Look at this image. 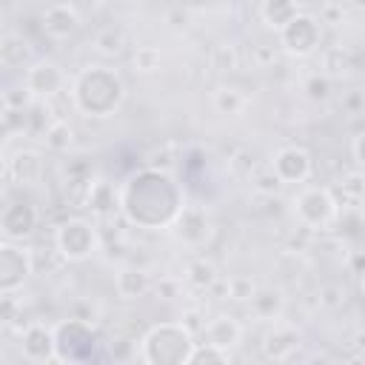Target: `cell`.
<instances>
[{"label":"cell","mask_w":365,"mask_h":365,"mask_svg":"<svg viewBox=\"0 0 365 365\" xmlns=\"http://www.w3.org/2000/svg\"><path fill=\"white\" fill-rule=\"evenodd\" d=\"M117 191H120V214L125 217V222L145 231L168 228L180 214V208L185 205L182 185L171 177V171L154 165L131 171Z\"/></svg>","instance_id":"1"},{"label":"cell","mask_w":365,"mask_h":365,"mask_svg":"<svg viewBox=\"0 0 365 365\" xmlns=\"http://www.w3.org/2000/svg\"><path fill=\"white\" fill-rule=\"evenodd\" d=\"M68 100L77 114L88 120H106L120 111L125 100V80L111 66H86L74 74Z\"/></svg>","instance_id":"2"},{"label":"cell","mask_w":365,"mask_h":365,"mask_svg":"<svg viewBox=\"0 0 365 365\" xmlns=\"http://www.w3.org/2000/svg\"><path fill=\"white\" fill-rule=\"evenodd\" d=\"M194 339L182 322H157L143 334L137 356L145 365H188Z\"/></svg>","instance_id":"3"},{"label":"cell","mask_w":365,"mask_h":365,"mask_svg":"<svg viewBox=\"0 0 365 365\" xmlns=\"http://www.w3.org/2000/svg\"><path fill=\"white\" fill-rule=\"evenodd\" d=\"M294 214L305 231H328L336 225L339 200L325 185H305L294 197Z\"/></svg>","instance_id":"4"},{"label":"cell","mask_w":365,"mask_h":365,"mask_svg":"<svg viewBox=\"0 0 365 365\" xmlns=\"http://www.w3.org/2000/svg\"><path fill=\"white\" fill-rule=\"evenodd\" d=\"M97 348V331L94 325L68 317L54 325V354L57 362H86L94 356Z\"/></svg>","instance_id":"5"},{"label":"cell","mask_w":365,"mask_h":365,"mask_svg":"<svg viewBox=\"0 0 365 365\" xmlns=\"http://www.w3.org/2000/svg\"><path fill=\"white\" fill-rule=\"evenodd\" d=\"M97 245H100L97 228L83 217H71V220L60 222L54 231L57 257L66 262H86L97 251Z\"/></svg>","instance_id":"6"},{"label":"cell","mask_w":365,"mask_h":365,"mask_svg":"<svg viewBox=\"0 0 365 365\" xmlns=\"http://www.w3.org/2000/svg\"><path fill=\"white\" fill-rule=\"evenodd\" d=\"M279 48L291 57H311L322 43V23L308 11H297L279 31Z\"/></svg>","instance_id":"7"},{"label":"cell","mask_w":365,"mask_h":365,"mask_svg":"<svg viewBox=\"0 0 365 365\" xmlns=\"http://www.w3.org/2000/svg\"><path fill=\"white\" fill-rule=\"evenodd\" d=\"M23 83L29 86V91L34 94V100H51V97H57V94L68 86V74L63 71L60 63L46 60V57H37V60L26 68Z\"/></svg>","instance_id":"8"},{"label":"cell","mask_w":365,"mask_h":365,"mask_svg":"<svg viewBox=\"0 0 365 365\" xmlns=\"http://www.w3.org/2000/svg\"><path fill=\"white\" fill-rule=\"evenodd\" d=\"M168 228L174 231L177 242L188 245V248H202L214 234V225H211V217L205 214V208L188 205V202L180 208V214L174 217V222Z\"/></svg>","instance_id":"9"},{"label":"cell","mask_w":365,"mask_h":365,"mask_svg":"<svg viewBox=\"0 0 365 365\" xmlns=\"http://www.w3.org/2000/svg\"><path fill=\"white\" fill-rule=\"evenodd\" d=\"M31 274H34L31 254L14 242H0V294L20 291Z\"/></svg>","instance_id":"10"},{"label":"cell","mask_w":365,"mask_h":365,"mask_svg":"<svg viewBox=\"0 0 365 365\" xmlns=\"http://www.w3.org/2000/svg\"><path fill=\"white\" fill-rule=\"evenodd\" d=\"M268 168L277 174V180L282 185H299V182H305L311 177L314 160H311V154L302 145H285V148H279L274 154Z\"/></svg>","instance_id":"11"},{"label":"cell","mask_w":365,"mask_h":365,"mask_svg":"<svg viewBox=\"0 0 365 365\" xmlns=\"http://www.w3.org/2000/svg\"><path fill=\"white\" fill-rule=\"evenodd\" d=\"M40 26H43V31L51 40H68V37H74L80 31L83 17H80V11L68 0H54V3H48L43 9Z\"/></svg>","instance_id":"12"},{"label":"cell","mask_w":365,"mask_h":365,"mask_svg":"<svg viewBox=\"0 0 365 365\" xmlns=\"http://www.w3.org/2000/svg\"><path fill=\"white\" fill-rule=\"evenodd\" d=\"M37 228V208L29 200H14L0 211V234L9 240H29Z\"/></svg>","instance_id":"13"},{"label":"cell","mask_w":365,"mask_h":365,"mask_svg":"<svg viewBox=\"0 0 365 365\" xmlns=\"http://www.w3.org/2000/svg\"><path fill=\"white\" fill-rule=\"evenodd\" d=\"M83 205H86L94 217L108 220L111 214L120 211V191L114 188L111 180H106V177H91V180L86 182V191H83Z\"/></svg>","instance_id":"14"},{"label":"cell","mask_w":365,"mask_h":365,"mask_svg":"<svg viewBox=\"0 0 365 365\" xmlns=\"http://www.w3.org/2000/svg\"><path fill=\"white\" fill-rule=\"evenodd\" d=\"M20 351L29 362H57L54 354V328H46L43 322H31L20 334Z\"/></svg>","instance_id":"15"},{"label":"cell","mask_w":365,"mask_h":365,"mask_svg":"<svg viewBox=\"0 0 365 365\" xmlns=\"http://www.w3.org/2000/svg\"><path fill=\"white\" fill-rule=\"evenodd\" d=\"M299 342H302V336H299L297 328L274 322V328L262 336V354L268 359H274V362H285V359H291L297 354Z\"/></svg>","instance_id":"16"},{"label":"cell","mask_w":365,"mask_h":365,"mask_svg":"<svg viewBox=\"0 0 365 365\" xmlns=\"http://www.w3.org/2000/svg\"><path fill=\"white\" fill-rule=\"evenodd\" d=\"M43 154L31 148H20L9 160V180L17 185H37L43 180Z\"/></svg>","instance_id":"17"},{"label":"cell","mask_w":365,"mask_h":365,"mask_svg":"<svg viewBox=\"0 0 365 365\" xmlns=\"http://www.w3.org/2000/svg\"><path fill=\"white\" fill-rule=\"evenodd\" d=\"M34 60H37L34 48L23 34L9 31L0 37V66L3 68H29Z\"/></svg>","instance_id":"18"},{"label":"cell","mask_w":365,"mask_h":365,"mask_svg":"<svg viewBox=\"0 0 365 365\" xmlns=\"http://www.w3.org/2000/svg\"><path fill=\"white\" fill-rule=\"evenodd\" d=\"M202 339L211 342V345H220V348H237L240 339H242V325L231 317V314H220L214 319L205 322L202 328Z\"/></svg>","instance_id":"19"},{"label":"cell","mask_w":365,"mask_h":365,"mask_svg":"<svg viewBox=\"0 0 365 365\" xmlns=\"http://www.w3.org/2000/svg\"><path fill=\"white\" fill-rule=\"evenodd\" d=\"M248 305H251V314L257 319L277 322L282 317V311H285V294L279 288L262 285V288H254V294L248 297Z\"/></svg>","instance_id":"20"},{"label":"cell","mask_w":365,"mask_h":365,"mask_svg":"<svg viewBox=\"0 0 365 365\" xmlns=\"http://www.w3.org/2000/svg\"><path fill=\"white\" fill-rule=\"evenodd\" d=\"M151 274L145 268H137V265H123L114 277V291L123 297V299H140L151 291Z\"/></svg>","instance_id":"21"},{"label":"cell","mask_w":365,"mask_h":365,"mask_svg":"<svg viewBox=\"0 0 365 365\" xmlns=\"http://www.w3.org/2000/svg\"><path fill=\"white\" fill-rule=\"evenodd\" d=\"M297 11H302L297 0H259V20L274 31H279Z\"/></svg>","instance_id":"22"},{"label":"cell","mask_w":365,"mask_h":365,"mask_svg":"<svg viewBox=\"0 0 365 365\" xmlns=\"http://www.w3.org/2000/svg\"><path fill=\"white\" fill-rule=\"evenodd\" d=\"M185 282L191 285V288H197V291H211L214 285H217V279H220V274H217V265L211 262V259H205V257H197V259H191L188 265H185Z\"/></svg>","instance_id":"23"},{"label":"cell","mask_w":365,"mask_h":365,"mask_svg":"<svg viewBox=\"0 0 365 365\" xmlns=\"http://www.w3.org/2000/svg\"><path fill=\"white\" fill-rule=\"evenodd\" d=\"M40 140L46 143L48 151H54V154H66V151L74 145V128H71L66 120L57 117V120H51V123L43 128Z\"/></svg>","instance_id":"24"},{"label":"cell","mask_w":365,"mask_h":365,"mask_svg":"<svg viewBox=\"0 0 365 365\" xmlns=\"http://www.w3.org/2000/svg\"><path fill=\"white\" fill-rule=\"evenodd\" d=\"M125 43H128V37H125V31L117 29V26H106V29H100V31L94 34V40H91L94 51L103 54V57H117V54H123Z\"/></svg>","instance_id":"25"},{"label":"cell","mask_w":365,"mask_h":365,"mask_svg":"<svg viewBox=\"0 0 365 365\" xmlns=\"http://www.w3.org/2000/svg\"><path fill=\"white\" fill-rule=\"evenodd\" d=\"M211 103H214V111L217 114L234 117V114H240L245 108V94L237 86H220V88H214Z\"/></svg>","instance_id":"26"},{"label":"cell","mask_w":365,"mask_h":365,"mask_svg":"<svg viewBox=\"0 0 365 365\" xmlns=\"http://www.w3.org/2000/svg\"><path fill=\"white\" fill-rule=\"evenodd\" d=\"M231 351L228 348H220V345H211V342H194L191 354H188V365H225L231 362Z\"/></svg>","instance_id":"27"},{"label":"cell","mask_w":365,"mask_h":365,"mask_svg":"<svg viewBox=\"0 0 365 365\" xmlns=\"http://www.w3.org/2000/svg\"><path fill=\"white\" fill-rule=\"evenodd\" d=\"M23 319L20 308V294L17 291H3L0 294V328H14Z\"/></svg>","instance_id":"28"},{"label":"cell","mask_w":365,"mask_h":365,"mask_svg":"<svg viewBox=\"0 0 365 365\" xmlns=\"http://www.w3.org/2000/svg\"><path fill=\"white\" fill-rule=\"evenodd\" d=\"M160 60H163V54H160L157 46H137V48L131 51V68L140 71V74L157 71V68H160Z\"/></svg>","instance_id":"29"},{"label":"cell","mask_w":365,"mask_h":365,"mask_svg":"<svg viewBox=\"0 0 365 365\" xmlns=\"http://www.w3.org/2000/svg\"><path fill=\"white\" fill-rule=\"evenodd\" d=\"M31 103H34V94L29 91L26 83H14V86H6V88H3V108L26 111Z\"/></svg>","instance_id":"30"},{"label":"cell","mask_w":365,"mask_h":365,"mask_svg":"<svg viewBox=\"0 0 365 365\" xmlns=\"http://www.w3.org/2000/svg\"><path fill=\"white\" fill-rule=\"evenodd\" d=\"M222 288H225V297L228 299H237V302H248V297L254 294V279L251 277H245V274H234V277H228L225 282H222Z\"/></svg>","instance_id":"31"},{"label":"cell","mask_w":365,"mask_h":365,"mask_svg":"<svg viewBox=\"0 0 365 365\" xmlns=\"http://www.w3.org/2000/svg\"><path fill=\"white\" fill-rule=\"evenodd\" d=\"M302 91H305V97H308V100L322 103V100H328V94H331V77H328V74H322V71H317V74L305 77Z\"/></svg>","instance_id":"32"},{"label":"cell","mask_w":365,"mask_h":365,"mask_svg":"<svg viewBox=\"0 0 365 365\" xmlns=\"http://www.w3.org/2000/svg\"><path fill=\"white\" fill-rule=\"evenodd\" d=\"M211 63H214L217 71H237L240 68V54H237V48L231 43H225V46H217L214 48Z\"/></svg>","instance_id":"33"},{"label":"cell","mask_w":365,"mask_h":365,"mask_svg":"<svg viewBox=\"0 0 365 365\" xmlns=\"http://www.w3.org/2000/svg\"><path fill=\"white\" fill-rule=\"evenodd\" d=\"M362 180H365L362 171L354 168V171L342 180V200H351L354 205H359V202H362V194H365V182H362Z\"/></svg>","instance_id":"34"},{"label":"cell","mask_w":365,"mask_h":365,"mask_svg":"<svg viewBox=\"0 0 365 365\" xmlns=\"http://www.w3.org/2000/svg\"><path fill=\"white\" fill-rule=\"evenodd\" d=\"M322 74H328V77H339V74H345V68H348V57H345V51L342 48H331L325 57H322Z\"/></svg>","instance_id":"35"},{"label":"cell","mask_w":365,"mask_h":365,"mask_svg":"<svg viewBox=\"0 0 365 365\" xmlns=\"http://www.w3.org/2000/svg\"><path fill=\"white\" fill-rule=\"evenodd\" d=\"M254 188H257V194L277 197V194H279V188H282V182L277 180V174H274L271 168H265V171H259V174L254 177Z\"/></svg>","instance_id":"36"},{"label":"cell","mask_w":365,"mask_h":365,"mask_svg":"<svg viewBox=\"0 0 365 365\" xmlns=\"http://www.w3.org/2000/svg\"><path fill=\"white\" fill-rule=\"evenodd\" d=\"M71 317H77V319H83L88 325H97L100 322V305L91 302V299H77L71 305Z\"/></svg>","instance_id":"37"},{"label":"cell","mask_w":365,"mask_h":365,"mask_svg":"<svg viewBox=\"0 0 365 365\" xmlns=\"http://www.w3.org/2000/svg\"><path fill=\"white\" fill-rule=\"evenodd\" d=\"M319 305L322 308H342L345 305V288L342 285H322L319 288Z\"/></svg>","instance_id":"38"},{"label":"cell","mask_w":365,"mask_h":365,"mask_svg":"<svg viewBox=\"0 0 365 365\" xmlns=\"http://www.w3.org/2000/svg\"><path fill=\"white\" fill-rule=\"evenodd\" d=\"M345 20V6L342 3H325L322 11H319V23H331V26H339Z\"/></svg>","instance_id":"39"},{"label":"cell","mask_w":365,"mask_h":365,"mask_svg":"<svg viewBox=\"0 0 365 365\" xmlns=\"http://www.w3.org/2000/svg\"><path fill=\"white\" fill-rule=\"evenodd\" d=\"M188 20H191V17H188V11H185V9H180V6H177V9H171V11L165 14V23H168V29H174V31H182V29H188Z\"/></svg>","instance_id":"40"},{"label":"cell","mask_w":365,"mask_h":365,"mask_svg":"<svg viewBox=\"0 0 365 365\" xmlns=\"http://www.w3.org/2000/svg\"><path fill=\"white\" fill-rule=\"evenodd\" d=\"M180 322H182V325H185V328H188V331H191L194 336H197V334H202V328H205V319H202V314H200L197 308H191V311H185Z\"/></svg>","instance_id":"41"},{"label":"cell","mask_w":365,"mask_h":365,"mask_svg":"<svg viewBox=\"0 0 365 365\" xmlns=\"http://www.w3.org/2000/svg\"><path fill=\"white\" fill-rule=\"evenodd\" d=\"M254 60H257V66H274L277 48H274V46H257V48H254Z\"/></svg>","instance_id":"42"},{"label":"cell","mask_w":365,"mask_h":365,"mask_svg":"<svg viewBox=\"0 0 365 365\" xmlns=\"http://www.w3.org/2000/svg\"><path fill=\"white\" fill-rule=\"evenodd\" d=\"M342 108H345L348 114H359V111H362V91L345 94V97H342Z\"/></svg>","instance_id":"43"},{"label":"cell","mask_w":365,"mask_h":365,"mask_svg":"<svg viewBox=\"0 0 365 365\" xmlns=\"http://www.w3.org/2000/svg\"><path fill=\"white\" fill-rule=\"evenodd\" d=\"M362 140H365V134L362 131H356L354 134V140H351V154H354V165L362 171Z\"/></svg>","instance_id":"44"},{"label":"cell","mask_w":365,"mask_h":365,"mask_svg":"<svg viewBox=\"0 0 365 365\" xmlns=\"http://www.w3.org/2000/svg\"><path fill=\"white\" fill-rule=\"evenodd\" d=\"M157 294L165 297V299H174V297H177V282H174V279H160Z\"/></svg>","instance_id":"45"},{"label":"cell","mask_w":365,"mask_h":365,"mask_svg":"<svg viewBox=\"0 0 365 365\" xmlns=\"http://www.w3.org/2000/svg\"><path fill=\"white\" fill-rule=\"evenodd\" d=\"M351 274H354V277L362 274V251H354V254H351Z\"/></svg>","instance_id":"46"},{"label":"cell","mask_w":365,"mask_h":365,"mask_svg":"<svg viewBox=\"0 0 365 365\" xmlns=\"http://www.w3.org/2000/svg\"><path fill=\"white\" fill-rule=\"evenodd\" d=\"M0 177H9V160L3 151H0Z\"/></svg>","instance_id":"47"},{"label":"cell","mask_w":365,"mask_h":365,"mask_svg":"<svg viewBox=\"0 0 365 365\" xmlns=\"http://www.w3.org/2000/svg\"><path fill=\"white\" fill-rule=\"evenodd\" d=\"M6 180H9V177H0V200H3V194H6Z\"/></svg>","instance_id":"48"},{"label":"cell","mask_w":365,"mask_h":365,"mask_svg":"<svg viewBox=\"0 0 365 365\" xmlns=\"http://www.w3.org/2000/svg\"><path fill=\"white\" fill-rule=\"evenodd\" d=\"M91 3H97V6H106V3H108V0H91Z\"/></svg>","instance_id":"49"},{"label":"cell","mask_w":365,"mask_h":365,"mask_svg":"<svg viewBox=\"0 0 365 365\" xmlns=\"http://www.w3.org/2000/svg\"><path fill=\"white\" fill-rule=\"evenodd\" d=\"M0 17H3V0H0Z\"/></svg>","instance_id":"50"},{"label":"cell","mask_w":365,"mask_h":365,"mask_svg":"<svg viewBox=\"0 0 365 365\" xmlns=\"http://www.w3.org/2000/svg\"><path fill=\"white\" fill-rule=\"evenodd\" d=\"M0 242H3V234H0Z\"/></svg>","instance_id":"51"}]
</instances>
